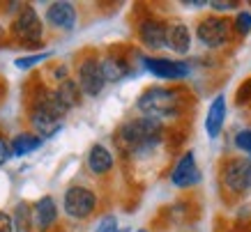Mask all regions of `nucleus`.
I'll return each mask as SVG.
<instances>
[{"label":"nucleus","mask_w":251,"mask_h":232,"mask_svg":"<svg viewBox=\"0 0 251 232\" xmlns=\"http://www.w3.org/2000/svg\"><path fill=\"white\" fill-rule=\"evenodd\" d=\"M166 136L164 122L154 117H134L122 122L115 131V145L125 157H148L161 145Z\"/></svg>","instance_id":"obj_1"},{"label":"nucleus","mask_w":251,"mask_h":232,"mask_svg":"<svg viewBox=\"0 0 251 232\" xmlns=\"http://www.w3.org/2000/svg\"><path fill=\"white\" fill-rule=\"evenodd\" d=\"M187 101L182 99V90H168V88H148L138 94L136 108L143 113V117L166 120V117H180Z\"/></svg>","instance_id":"obj_2"},{"label":"nucleus","mask_w":251,"mask_h":232,"mask_svg":"<svg viewBox=\"0 0 251 232\" xmlns=\"http://www.w3.org/2000/svg\"><path fill=\"white\" fill-rule=\"evenodd\" d=\"M221 186L230 195L244 198L251 191V159L249 157H230L219 168Z\"/></svg>","instance_id":"obj_3"},{"label":"nucleus","mask_w":251,"mask_h":232,"mask_svg":"<svg viewBox=\"0 0 251 232\" xmlns=\"http://www.w3.org/2000/svg\"><path fill=\"white\" fill-rule=\"evenodd\" d=\"M233 21L226 16H203L196 25V37L205 48H219L233 39Z\"/></svg>","instance_id":"obj_4"},{"label":"nucleus","mask_w":251,"mask_h":232,"mask_svg":"<svg viewBox=\"0 0 251 232\" xmlns=\"http://www.w3.org/2000/svg\"><path fill=\"white\" fill-rule=\"evenodd\" d=\"M62 207H65V214L74 221H85L90 218L97 209V193L88 186H81V184H74L65 191V198H62Z\"/></svg>","instance_id":"obj_5"},{"label":"nucleus","mask_w":251,"mask_h":232,"mask_svg":"<svg viewBox=\"0 0 251 232\" xmlns=\"http://www.w3.org/2000/svg\"><path fill=\"white\" fill-rule=\"evenodd\" d=\"M42 35H44V28H42L37 12L30 5H23L12 23V37L21 42L23 46H39Z\"/></svg>","instance_id":"obj_6"},{"label":"nucleus","mask_w":251,"mask_h":232,"mask_svg":"<svg viewBox=\"0 0 251 232\" xmlns=\"http://www.w3.org/2000/svg\"><path fill=\"white\" fill-rule=\"evenodd\" d=\"M78 85L88 97H99L101 90H104L106 78H104V71H101V60L95 53L85 55L83 60L78 62Z\"/></svg>","instance_id":"obj_7"},{"label":"nucleus","mask_w":251,"mask_h":232,"mask_svg":"<svg viewBox=\"0 0 251 232\" xmlns=\"http://www.w3.org/2000/svg\"><path fill=\"white\" fill-rule=\"evenodd\" d=\"M143 67L157 78L164 81H182L191 74V65L182 60H171V58H154V55H143L141 58Z\"/></svg>","instance_id":"obj_8"},{"label":"nucleus","mask_w":251,"mask_h":232,"mask_svg":"<svg viewBox=\"0 0 251 232\" xmlns=\"http://www.w3.org/2000/svg\"><path fill=\"white\" fill-rule=\"evenodd\" d=\"M198 182H201V168L196 163V154L194 150H187L171 170V184L175 188H191Z\"/></svg>","instance_id":"obj_9"},{"label":"nucleus","mask_w":251,"mask_h":232,"mask_svg":"<svg viewBox=\"0 0 251 232\" xmlns=\"http://www.w3.org/2000/svg\"><path fill=\"white\" fill-rule=\"evenodd\" d=\"M166 32H168V23L161 21V19H154V16H145L143 21L138 23V39L150 51L166 48Z\"/></svg>","instance_id":"obj_10"},{"label":"nucleus","mask_w":251,"mask_h":232,"mask_svg":"<svg viewBox=\"0 0 251 232\" xmlns=\"http://www.w3.org/2000/svg\"><path fill=\"white\" fill-rule=\"evenodd\" d=\"M46 21L53 25L55 30H74L76 25V7L67 2V0H58V2H51L49 9H46Z\"/></svg>","instance_id":"obj_11"},{"label":"nucleus","mask_w":251,"mask_h":232,"mask_svg":"<svg viewBox=\"0 0 251 232\" xmlns=\"http://www.w3.org/2000/svg\"><path fill=\"white\" fill-rule=\"evenodd\" d=\"M226 97L224 94H217L212 99V104L207 108V115H205V134L210 138H219V134L224 131V122H226Z\"/></svg>","instance_id":"obj_12"},{"label":"nucleus","mask_w":251,"mask_h":232,"mask_svg":"<svg viewBox=\"0 0 251 232\" xmlns=\"http://www.w3.org/2000/svg\"><path fill=\"white\" fill-rule=\"evenodd\" d=\"M32 214H35V228L39 232H46L49 228H53L58 221V207L51 195H42L35 205H32Z\"/></svg>","instance_id":"obj_13"},{"label":"nucleus","mask_w":251,"mask_h":232,"mask_svg":"<svg viewBox=\"0 0 251 232\" xmlns=\"http://www.w3.org/2000/svg\"><path fill=\"white\" fill-rule=\"evenodd\" d=\"M30 127H32V131H35V136H39L42 140H46V138H53L55 134H60L62 120H58V117H53V115H49V113H44V111H39V108H32Z\"/></svg>","instance_id":"obj_14"},{"label":"nucleus","mask_w":251,"mask_h":232,"mask_svg":"<svg viewBox=\"0 0 251 232\" xmlns=\"http://www.w3.org/2000/svg\"><path fill=\"white\" fill-rule=\"evenodd\" d=\"M166 46L171 48V51L180 53V55L189 53L191 51V30H189V25L182 23V21H171L168 23Z\"/></svg>","instance_id":"obj_15"},{"label":"nucleus","mask_w":251,"mask_h":232,"mask_svg":"<svg viewBox=\"0 0 251 232\" xmlns=\"http://www.w3.org/2000/svg\"><path fill=\"white\" fill-rule=\"evenodd\" d=\"M101 71H104L106 83H120L131 74V65L120 53H108L106 58L101 60Z\"/></svg>","instance_id":"obj_16"},{"label":"nucleus","mask_w":251,"mask_h":232,"mask_svg":"<svg viewBox=\"0 0 251 232\" xmlns=\"http://www.w3.org/2000/svg\"><path fill=\"white\" fill-rule=\"evenodd\" d=\"M88 170L92 172V175H108V172L113 170V165H115V159L113 154L101 145V142H95L90 150H88Z\"/></svg>","instance_id":"obj_17"},{"label":"nucleus","mask_w":251,"mask_h":232,"mask_svg":"<svg viewBox=\"0 0 251 232\" xmlns=\"http://www.w3.org/2000/svg\"><path fill=\"white\" fill-rule=\"evenodd\" d=\"M42 142L44 140L35 134H28V131H25V134H19V136H14V140H12V154H14V157H25V154L39 150Z\"/></svg>","instance_id":"obj_18"},{"label":"nucleus","mask_w":251,"mask_h":232,"mask_svg":"<svg viewBox=\"0 0 251 232\" xmlns=\"http://www.w3.org/2000/svg\"><path fill=\"white\" fill-rule=\"evenodd\" d=\"M14 232H32L35 228V214H32V205L28 202H19L14 207Z\"/></svg>","instance_id":"obj_19"},{"label":"nucleus","mask_w":251,"mask_h":232,"mask_svg":"<svg viewBox=\"0 0 251 232\" xmlns=\"http://www.w3.org/2000/svg\"><path fill=\"white\" fill-rule=\"evenodd\" d=\"M55 92L60 94V99L65 101L67 108H74V106L81 104V94H83V90H81V85H78L76 81H72V78L58 83V90Z\"/></svg>","instance_id":"obj_20"},{"label":"nucleus","mask_w":251,"mask_h":232,"mask_svg":"<svg viewBox=\"0 0 251 232\" xmlns=\"http://www.w3.org/2000/svg\"><path fill=\"white\" fill-rule=\"evenodd\" d=\"M233 32L237 37H247L251 35V12L249 9H240L233 19Z\"/></svg>","instance_id":"obj_21"},{"label":"nucleus","mask_w":251,"mask_h":232,"mask_svg":"<svg viewBox=\"0 0 251 232\" xmlns=\"http://www.w3.org/2000/svg\"><path fill=\"white\" fill-rule=\"evenodd\" d=\"M51 58V53L46 51V53H35V55H23V58H16L14 60V67L19 69H32V67H37V65H42L44 60H49Z\"/></svg>","instance_id":"obj_22"},{"label":"nucleus","mask_w":251,"mask_h":232,"mask_svg":"<svg viewBox=\"0 0 251 232\" xmlns=\"http://www.w3.org/2000/svg\"><path fill=\"white\" fill-rule=\"evenodd\" d=\"M235 104L237 106H251V76L240 83V88L235 92Z\"/></svg>","instance_id":"obj_23"},{"label":"nucleus","mask_w":251,"mask_h":232,"mask_svg":"<svg viewBox=\"0 0 251 232\" xmlns=\"http://www.w3.org/2000/svg\"><path fill=\"white\" fill-rule=\"evenodd\" d=\"M235 147L251 159V129H242L235 134Z\"/></svg>","instance_id":"obj_24"},{"label":"nucleus","mask_w":251,"mask_h":232,"mask_svg":"<svg viewBox=\"0 0 251 232\" xmlns=\"http://www.w3.org/2000/svg\"><path fill=\"white\" fill-rule=\"evenodd\" d=\"M95 232H120V228H118V218H115L113 214H106V216L97 223V230Z\"/></svg>","instance_id":"obj_25"},{"label":"nucleus","mask_w":251,"mask_h":232,"mask_svg":"<svg viewBox=\"0 0 251 232\" xmlns=\"http://www.w3.org/2000/svg\"><path fill=\"white\" fill-rule=\"evenodd\" d=\"M184 138H187V134H184L182 129H177V127L168 129V147H171V150H177L184 142Z\"/></svg>","instance_id":"obj_26"},{"label":"nucleus","mask_w":251,"mask_h":232,"mask_svg":"<svg viewBox=\"0 0 251 232\" xmlns=\"http://www.w3.org/2000/svg\"><path fill=\"white\" fill-rule=\"evenodd\" d=\"M210 7L217 9V12H230V9L240 7V2H235V0H212Z\"/></svg>","instance_id":"obj_27"},{"label":"nucleus","mask_w":251,"mask_h":232,"mask_svg":"<svg viewBox=\"0 0 251 232\" xmlns=\"http://www.w3.org/2000/svg\"><path fill=\"white\" fill-rule=\"evenodd\" d=\"M12 157H14V154H12V142H7L0 136V165H5Z\"/></svg>","instance_id":"obj_28"},{"label":"nucleus","mask_w":251,"mask_h":232,"mask_svg":"<svg viewBox=\"0 0 251 232\" xmlns=\"http://www.w3.org/2000/svg\"><path fill=\"white\" fill-rule=\"evenodd\" d=\"M0 232H14V221L5 211H0Z\"/></svg>","instance_id":"obj_29"},{"label":"nucleus","mask_w":251,"mask_h":232,"mask_svg":"<svg viewBox=\"0 0 251 232\" xmlns=\"http://www.w3.org/2000/svg\"><path fill=\"white\" fill-rule=\"evenodd\" d=\"M136 232H148V230H136Z\"/></svg>","instance_id":"obj_30"},{"label":"nucleus","mask_w":251,"mask_h":232,"mask_svg":"<svg viewBox=\"0 0 251 232\" xmlns=\"http://www.w3.org/2000/svg\"><path fill=\"white\" fill-rule=\"evenodd\" d=\"M120 232H129V230H120Z\"/></svg>","instance_id":"obj_31"}]
</instances>
